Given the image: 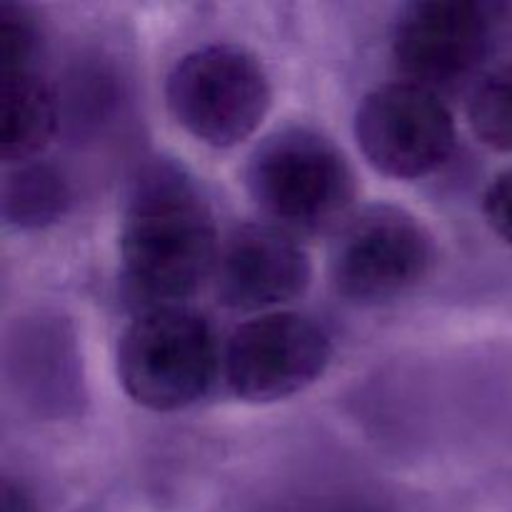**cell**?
<instances>
[{"mask_svg": "<svg viewBox=\"0 0 512 512\" xmlns=\"http://www.w3.org/2000/svg\"><path fill=\"white\" fill-rule=\"evenodd\" d=\"M73 205L65 175L48 163L13 165L3 183V218L18 230H38L58 223Z\"/></svg>", "mask_w": 512, "mask_h": 512, "instance_id": "cell-11", "label": "cell"}, {"mask_svg": "<svg viewBox=\"0 0 512 512\" xmlns=\"http://www.w3.org/2000/svg\"><path fill=\"white\" fill-rule=\"evenodd\" d=\"M245 183L273 225L293 235L340 228L358 193L343 150L303 125L268 135L250 155Z\"/></svg>", "mask_w": 512, "mask_h": 512, "instance_id": "cell-2", "label": "cell"}, {"mask_svg": "<svg viewBox=\"0 0 512 512\" xmlns=\"http://www.w3.org/2000/svg\"><path fill=\"white\" fill-rule=\"evenodd\" d=\"M0 80V155L8 165L33 163L55 135V95L35 70L0 75Z\"/></svg>", "mask_w": 512, "mask_h": 512, "instance_id": "cell-10", "label": "cell"}, {"mask_svg": "<svg viewBox=\"0 0 512 512\" xmlns=\"http://www.w3.org/2000/svg\"><path fill=\"white\" fill-rule=\"evenodd\" d=\"M493 33L495 5L423 0L400 13L393 30V60L408 83L440 95L478 75L493 48Z\"/></svg>", "mask_w": 512, "mask_h": 512, "instance_id": "cell-8", "label": "cell"}, {"mask_svg": "<svg viewBox=\"0 0 512 512\" xmlns=\"http://www.w3.org/2000/svg\"><path fill=\"white\" fill-rule=\"evenodd\" d=\"M313 263L293 233L273 223L238 225L220 240L213 288L220 305L240 313L280 308L310 288Z\"/></svg>", "mask_w": 512, "mask_h": 512, "instance_id": "cell-9", "label": "cell"}, {"mask_svg": "<svg viewBox=\"0 0 512 512\" xmlns=\"http://www.w3.org/2000/svg\"><path fill=\"white\" fill-rule=\"evenodd\" d=\"M223 368L213 325L185 305L140 313L118 343V380L140 408L175 413L210 393Z\"/></svg>", "mask_w": 512, "mask_h": 512, "instance_id": "cell-3", "label": "cell"}, {"mask_svg": "<svg viewBox=\"0 0 512 512\" xmlns=\"http://www.w3.org/2000/svg\"><path fill=\"white\" fill-rule=\"evenodd\" d=\"M333 358L328 330L300 313H265L233 330L223 350V378L245 403L293 398L320 380Z\"/></svg>", "mask_w": 512, "mask_h": 512, "instance_id": "cell-6", "label": "cell"}, {"mask_svg": "<svg viewBox=\"0 0 512 512\" xmlns=\"http://www.w3.org/2000/svg\"><path fill=\"white\" fill-rule=\"evenodd\" d=\"M175 123L210 148H235L253 138L273 105L263 63L240 45L215 43L183 55L165 80Z\"/></svg>", "mask_w": 512, "mask_h": 512, "instance_id": "cell-4", "label": "cell"}, {"mask_svg": "<svg viewBox=\"0 0 512 512\" xmlns=\"http://www.w3.org/2000/svg\"><path fill=\"white\" fill-rule=\"evenodd\" d=\"M435 255V240L423 220L395 205H370L338 228L330 280L348 303L383 305L423 283Z\"/></svg>", "mask_w": 512, "mask_h": 512, "instance_id": "cell-5", "label": "cell"}, {"mask_svg": "<svg viewBox=\"0 0 512 512\" xmlns=\"http://www.w3.org/2000/svg\"><path fill=\"white\" fill-rule=\"evenodd\" d=\"M38 53V28L23 8L0 5V75L30 73Z\"/></svg>", "mask_w": 512, "mask_h": 512, "instance_id": "cell-13", "label": "cell"}, {"mask_svg": "<svg viewBox=\"0 0 512 512\" xmlns=\"http://www.w3.org/2000/svg\"><path fill=\"white\" fill-rule=\"evenodd\" d=\"M213 210L183 165L153 160L135 175L120 225V283L135 310L175 308L213 278Z\"/></svg>", "mask_w": 512, "mask_h": 512, "instance_id": "cell-1", "label": "cell"}, {"mask_svg": "<svg viewBox=\"0 0 512 512\" xmlns=\"http://www.w3.org/2000/svg\"><path fill=\"white\" fill-rule=\"evenodd\" d=\"M0 512H35V503L28 490L13 478H3L0 488Z\"/></svg>", "mask_w": 512, "mask_h": 512, "instance_id": "cell-15", "label": "cell"}, {"mask_svg": "<svg viewBox=\"0 0 512 512\" xmlns=\"http://www.w3.org/2000/svg\"><path fill=\"white\" fill-rule=\"evenodd\" d=\"M455 138L443 95L408 80L375 88L355 113V140L365 160L395 180L433 175L453 155Z\"/></svg>", "mask_w": 512, "mask_h": 512, "instance_id": "cell-7", "label": "cell"}, {"mask_svg": "<svg viewBox=\"0 0 512 512\" xmlns=\"http://www.w3.org/2000/svg\"><path fill=\"white\" fill-rule=\"evenodd\" d=\"M483 215L493 233L512 248V168L498 175L485 190Z\"/></svg>", "mask_w": 512, "mask_h": 512, "instance_id": "cell-14", "label": "cell"}, {"mask_svg": "<svg viewBox=\"0 0 512 512\" xmlns=\"http://www.w3.org/2000/svg\"><path fill=\"white\" fill-rule=\"evenodd\" d=\"M468 120L480 143L498 153H512V60L495 65L475 83Z\"/></svg>", "mask_w": 512, "mask_h": 512, "instance_id": "cell-12", "label": "cell"}]
</instances>
